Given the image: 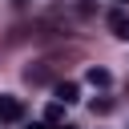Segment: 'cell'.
Segmentation results:
<instances>
[{
  "mask_svg": "<svg viewBox=\"0 0 129 129\" xmlns=\"http://www.w3.org/2000/svg\"><path fill=\"white\" fill-rule=\"evenodd\" d=\"M24 117V101L20 97H0V121H20Z\"/></svg>",
  "mask_w": 129,
  "mask_h": 129,
  "instance_id": "6da1fadb",
  "label": "cell"
},
{
  "mask_svg": "<svg viewBox=\"0 0 129 129\" xmlns=\"http://www.w3.org/2000/svg\"><path fill=\"white\" fill-rule=\"evenodd\" d=\"M109 28H113L117 40H129V12H125V8H113V12H109Z\"/></svg>",
  "mask_w": 129,
  "mask_h": 129,
  "instance_id": "7a4b0ae2",
  "label": "cell"
},
{
  "mask_svg": "<svg viewBox=\"0 0 129 129\" xmlns=\"http://www.w3.org/2000/svg\"><path fill=\"white\" fill-rule=\"evenodd\" d=\"M24 81H28V85H48V81H52V69H48V64H28V69H24Z\"/></svg>",
  "mask_w": 129,
  "mask_h": 129,
  "instance_id": "3957f363",
  "label": "cell"
},
{
  "mask_svg": "<svg viewBox=\"0 0 129 129\" xmlns=\"http://www.w3.org/2000/svg\"><path fill=\"white\" fill-rule=\"evenodd\" d=\"M109 81H113V77H109V69H101V64H93V69H89V85H93V89H109Z\"/></svg>",
  "mask_w": 129,
  "mask_h": 129,
  "instance_id": "277c9868",
  "label": "cell"
},
{
  "mask_svg": "<svg viewBox=\"0 0 129 129\" xmlns=\"http://www.w3.org/2000/svg\"><path fill=\"white\" fill-rule=\"evenodd\" d=\"M77 93H81V89H77L73 81H60V85H56V101H60V105H73Z\"/></svg>",
  "mask_w": 129,
  "mask_h": 129,
  "instance_id": "5b68a950",
  "label": "cell"
},
{
  "mask_svg": "<svg viewBox=\"0 0 129 129\" xmlns=\"http://www.w3.org/2000/svg\"><path fill=\"white\" fill-rule=\"evenodd\" d=\"M60 121H64V105H60V101H52V105L44 109V125L52 129V125H60Z\"/></svg>",
  "mask_w": 129,
  "mask_h": 129,
  "instance_id": "8992f818",
  "label": "cell"
},
{
  "mask_svg": "<svg viewBox=\"0 0 129 129\" xmlns=\"http://www.w3.org/2000/svg\"><path fill=\"white\" fill-rule=\"evenodd\" d=\"M89 109L105 117V113H113V101H109V97H93V105H89Z\"/></svg>",
  "mask_w": 129,
  "mask_h": 129,
  "instance_id": "52a82bcc",
  "label": "cell"
},
{
  "mask_svg": "<svg viewBox=\"0 0 129 129\" xmlns=\"http://www.w3.org/2000/svg\"><path fill=\"white\" fill-rule=\"evenodd\" d=\"M52 129H77V125H52Z\"/></svg>",
  "mask_w": 129,
  "mask_h": 129,
  "instance_id": "ba28073f",
  "label": "cell"
},
{
  "mask_svg": "<svg viewBox=\"0 0 129 129\" xmlns=\"http://www.w3.org/2000/svg\"><path fill=\"white\" fill-rule=\"evenodd\" d=\"M28 129H44V125H28Z\"/></svg>",
  "mask_w": 129,
  "mask_h": 129,
  "instance_id": "9c48e42d",
  "label": "cell"
}]
</instances>
